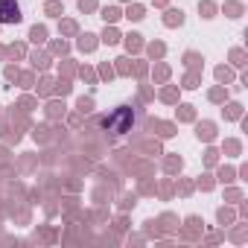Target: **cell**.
Returning <instances> with one entry per match:
<instances>
[{"label":"cell","instance_id":"1","mask_svg":"<svg viewBox=\"0 0 248 248\" xmlns=\"http://www.w3.org/2000/svg\"><path fill=\"white\" fill-rule=\"evenodd\" d=\"M18 21H21L18 0H0V24H18Z\"/></svg>","mask_w":248,"mask_h":248},{"label":"cell","instance_id":"2","mask_svg":"<svg viewBox=\"0 0 248 248\" xmlns=\"http://www.w3.org/2000/svg\"><path fill=\"white\" fill-rule=\"evenodd\" d=\"M129 117H135V114H132L129 108H120L111 120H105V126H111V123H120V126H117V135H123V132H129V123H126Z\"/></svg>","mask_w":248,"mask_h":248}]
</instances>
